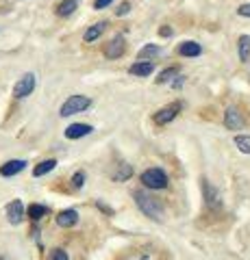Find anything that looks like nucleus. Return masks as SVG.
Wrapping results in <instances>:
<instances>
[{"label": "nucleus", "instance_id": "1", "mask_svg": "<svg viewBox=\"0 0 250 260\" xmlns=\"http://www.w3.org/2000/svg\"><path fill=\"white\" fill-rule=\"evenodd\" d=\"M133 198H135L137 208H140L148 219H152V221H163V208H161V204L152 198V195H148L144 189H140V191L133 193Z\"/></svg>", "mask_w": 250, "mask_h": 260}, {"label": "nucleus", "instance_id": "2", "mask_svg": "<svg viewBox=\"0 0 250 260\" xmlns=\"http://www.w3.org/2000/svg\"><path fill=\"white\" fill-rule=\"evenodd\" d=\"M140 180H142V184L146 186V189H150V191L168 189V184H170V178H168V174H165L161 167H150V169H146V172L140 176Z\"/></svg>", "mask_w": 250, "mask_h": 260}, {"label": "nucleus", "instance_id": "3", "mask_svg": "<svg viewBox=\"0 0 250 260\" xmlns=\"http://www.w3.org/2000/svg\"><path fill=\"white\" fill-rule=\"evenodd\" d=\"M92 98H87V95H70L66 102L61 104V109H59V115L61 117H72V115H76V113H83L92 107Z\"/></svg>", "mask_w": 250, "mask_h": 260}, {"label": "nucleus", "instance_id": "4", "mask_svg": "<svg viewBox=\"0 0 250 260\" xmlns=\"http://www.w3.org/2000/svg\"><path fill=\"white\" fill-rule=\"evenodd\" d=\"M181 111H183V102L181 100L170 102V104H165V107H161L155 115H152V121H155L157 126H168L170 121H174L176 117H179Z\"/></svg>", "mask_w": 250, "mask_h": 260}, {"label": "nucleus", "instance_id": "5", "mask_svg": "<svg viewBox=\"0 0 250 260\" xmlns=\"http://www.w3.org/2000/svg\"><path fill=\"white\" fill-rule=\"evenodd\" d=\"M35 74H22V78L15 83V87H13V95L18 98V100H22V98H29L31 93L35 91Z\"/></svg>", "mask_w": 250, "mask_h": 260}, {"label": "nucleus", "instance_id": "6", "mask_svg": "<svg viewBox=\"0 0 250 260\" xmlns=\"http://www.w3.org/2000/svg\"><path fill=\"white\" fill-rule=\"evenodd\" d=\"M124 52H126V42H124L122 35H116L107 46H104V56H107V59H111V61L120 59V56H122Z\"/></svg>", "mask_w": 250, "mask_h": 260}, {"label": "nucleus", "instance_id": "7", "mask_svg": "<svg viewBox=\"0 0 250 260\" xmlns=\"http://www.w3.org/2000/svg\"><path fill=\"white\" fill-rule=\"evenodd\" d=\"M24 215H26V208H24V204L20 200H13L7 204V219H9L11 225H20Z\"/></svg>", "mask_w": 250, "mask_h": 260}, {"label": "nucleus", "instance_id": "8", "mask_svg": "<svg viewBox=\"0 0 250 260\" xmlns=\"http://www.w3.org/2000/svg\"><path fill=\"white\" fill-rule=\"evenodd\" d=\"M224 126H227L229 130H241L244 128V117H241V113H239V109H235V107H229L227 111H224Z\"/></svg>", "mask_w": 250, "mask_h": 260}, {"label": "nucleus", "instance_id": "9", "mask_svg": "<svg viewBox=\"0 0 250 260\" xmlns=\"http://www.w3.org/2000/svg\"><path fill=\"white\" fill-rule=\"evenodd\" d=\"M94 133V126L92 124H70L66 128V139H80V137H87V135H92Z\"/></svg>", "mask_w": 250, "mask_h": 260}, {"label": "nucleus", "instance_id": "10", "mask_svg": "<svg viewBox=\"0 0 250 260\" xmlns=\"http://www.w3.org/2000/svg\"><path fill=\"white\" fill-rule=\"evenodd\" d=\"M155 72V61H137L128 68V74L131 76H140V78H146Z\"/></svg>", "mask_w": 250, "mask_h": 260}, {"label": "nucleus", "instance_id": "11", "mask_svg": "<svg viewBox=\"0 0 250 260\" xmlns=\"http://www.w3.org/2000/svg\"><path fill=\"white\" fill-rule=\"evenodd\" d=\"M26 167V160H20V158H13V160H7L3 167H0V176L5 178H11V176H18L20 172H24Z\"/></svg>", "mask_w": 250, "mask_h": 260}, {"label": "nucleus", "instance_id": "12", "mask_svg": "<svg viewBox=\"0 0 250 260\" xmlns=\"http://www.w3.org/2000/svg\"><path fill=\"white\" fill-rule=\"evenodd\" d=\"M76 223H78V213L74 208H66V210H61V213L57 215V225L59 228H72Z\"/></svg>", "mask_w": 250, "mask_h": 260}, {"label": "nucleus", "instance_id": "13", "mask_svg": "<svg viewBox=\"0 0 250 260\" xmlns=\"http://www.w3.org/2000/svg\"><path fill=\"white\" fill-rule=\"evenodd\" d=\"M107 26H109V24L107 22H98V24H92V26L90 28H87L85 30V35H83V39H85V44H94L96 42V39H98L100 35H102V32L104 30H107Z\"/></svg>", "mask_w": 250, "mask_h": 260}, {"label": "nucleus", "instance_id": "14", "mask_svg": "<svg viewBox=\"0 0 250 260\" xmlns=\"http://www.w3.org/2000/svg\"><path fill=\"white\" fill-rule=\"evenodd\" d=\"M179 54L187 56V59H193V56L203 54V46L196 44V42H183V44H179Z\"/></svg>", "mask_w": 250, "mask_h": 260}, {"label": "nucleus", "instance_id": "15", "mask_svg": "<svg viewBox=\"0 0 250 260\" xmlns=\"http://www.w3.org/2000/svg\"><path fill=\"white\" fill-rule=\"evenodd\" d=\"M237 54L241 63L250 61V35H239L237 37Z\"/></svg>", "mask_w": 250, "mask_h": 260}, {"label": "nucleus", "instance_id": "16", "mask_svg": "<svg viewBox=\"0 0 250 260\" xmlns=\"http://www.w3.org/2000/svg\"><path fill=\"white\" fill-rule=\"evenodd\" d=\"M203 189H205V202H207L209 208H217V206L222 204V202H220V193H217L207 180L203 182Z\"/></svg>", "mask_w": 250, "mask_h": 260}, {"label": "nucleus", "instance_id": "17", "mask_svg": "<svg viewBox=\"0 0 250 260\" xmlns=\"http://www.w3.org/2000/svg\"><path fill=\"white\" fill-rule=\"evenodd\" d=\"M161 52H163V50H161L157 44H146V46H144L142 50H140V54H137V59H140V61H152V59H155V56H159Z\"/></svg>", "mask_w": 250, "mask_h": 260}, {"label": "nucleus", "instance_id": "18", "mask_svg": "<svg viewBox=\"0 0 250 260\" xmlns=\"http://www.w3.org/2000/svg\"><path fill=\"white\" fill-rule=\"evenodd\" d=\"M54 167H57V160H54V158L42 160V162H39V165H35V169H33V176H35V178H42V176H46V174H50Z\"/></svg>", "mask_w": 250, "mask_h": 260}, {"label": "nucleus", "instance_id": "19", "mask_svg": "<svg viewBox=\"0 0 250 260\" xmlns=\"http://www.w3.org/2000/svg\"><path fill=\"white\" fill-rule=\"evenodd\" d=\"M78 3L76 0H61V3L57 5V15H61V18H68V15H72L76 11Z\"/></svg>", "mask_w": 250, "mask_h": 260}, {"label": "nucleus", "instance_id": "20", "mask_svg": "<svg viewBox=\"0 0 250 260\" xmlns=\"http://www.w3.org/2000/svg\"><path fill=\"white\" fill-rule=\"evenodd\" d=\"M26 215L31 221H39V219H44L48 215V206H42V204H31L26 208Z\"/></svg>", "mask_w": 250, "mask_h": 260}, {"label": "nucleus", "instance_id": "21", "mask_svg": "<svg viewBox=\"0 0 250 260\" xmlns=\"http://www.w3.org/2000/svg\"><path fill=\"white\" fill-rule=\"evenodd\" d=\"M179 68H168V70H163L159 74V78H157V85H168V83H172V80L179 76Z\"/></svg>", "mask_w": 250, "mask_h": 260}, {"label": "nucleus", "instance_id": "22", "mask_svg": "<svg viewBox=\"0 0 250 260\" xmlns=\"http://www.w3.org/2000/svg\"><path fill=\"white\" fill-rule=\"evenodd\" d=\"M131 176H133V167L126 165V162H122V165H118V172L114 174V180H116V182H124V180H128Z\"/></svg>", "mask_w": 250, "mask_h": 260}, {"label": "nucleus", "instance_id": "23", "mask_svg": "<svg viewBox=\"0 0 250 260\" xmlns=\"http://www.w3.org/2000/svg\"><path fill=\"white\" fill-rule=\"evenodd\" d=\"M233 143L237 145V150L241 154H250V135H235L233 137Z\"/></svg>", "mask_w": 250, "mask_h": 260}, {"label": "nucleus", "instance_id": "24", "mask_svg": "<svg viewBox=\"0 0 250 260\" xmlns=\"http://www.w3.org/2000/svg\"><path fill=\"white\" fill-rule=\"evenodd\" d=\"M83 184H85V172H76L72 176V186L74 189H83Z\"/></svg>", "mask_w": 250, "mask_h": 260}, {"label": "nucleus", "instance_id": "25", "mask_svg": "<svg viewBox=\"0 0 250 260\" xmlns=\"http://www.w3.org/2000/svg\"><path fill=\"white\" fill-rule=\"evenodd\" d=\"M50 260H70V258H68V251L66 249H54Z\"/></svg>", "mask_w": 250, "mask_h": 260}, {"label": "nucleus", "instance_id": "26", "mask_svg": "<svg viewBox=\"0 0 250 260\" xmlns=\"http://www.w3.org/2000/svg\"><path fill=\"white\" fill-rule=\"evenodd\" d=\"M237 13L241 15V18H250V3H244L237 7Z\"/></svg>", "mask_w": 250, "mask_h": 260}, {"label": "nucleus", "instance_id": "27", "mask_svg": "<svg viewBox=\"0 0 250 260\" xmlns=\"http://www.w3.org/2000/svg\"><path fill=\"white\" fill-rule=\"evenodd\" d=\"M128 11H131V5H128V3H122V5H120L118 9H116V15H118V18H122V15H126Z\"/></svg>", "mask_w": 250, "mask_h": 260}, {"label": "nucleus", "instance_id": "28", "mask_svg": "<svg viewBox=\"0 0 250 260\" xmlns=\"http://www.w3.org/2000/svg\"><path fill=\"white\" fill-rule=\"evenodd\" d=\"M114 0H94V9H107Z\"/></svg>", "mask_w": 250, "mask_h": 260}, {"label": "nucleus", "instance_id": "29", "mask_svg": "<svg viewBox=\"0 0 250 260\" xmlns=\"http://www.w3.org/2000/svg\"><path fill=\"white\" fill-rule=\"evenodd\" d=\"M172 32H174V30H172L170 26H168V24H165V26H161V28H159V35H161V37H172Z\"/></svg>", "mask_w": 250, "mask_h": 260}, {"label": "nucleus", "instance_id": "30", "mask_svg": "<svg viewBox=\"0 0 250 260\" xmlns=\"http://www.w3.org/2000/svg\"><path fill=\"white\" fill-rule=\"evenodd\" d=\"M183 83H185V76H181V74H179V76H176V78L172 80V87H174V89H179V87H183Z\"/></svg>", "mask_w": 250, "mask_h": 260}, {"label": "nucleus", "instance_id": "31", "mask_svg": "<svg viewBox=\"0 0 250 260\" xmlns=\"http://www.w3.org/2000/svg\"><path fill=\"white\" fill-rule=\"evenodd\" d=\"M76 3H78V0H76Z\"/></svg>", "mask_w": 250, "mask_h": 260}, {"label": "nucleus", "instance_id": "32", "mask_svg": "<svg viewBox=\"0 0 250 260\" xmlns=\"http://www.w3.org/2000/svg\"><path fill=\"white\" fill-rule=\"evenodd\" d=\"M0 260H3V258H0Z\"/></svg>", "mask_w": 250, "mask_h": 260}]
</instances>
